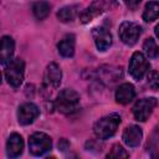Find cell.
<instances>
[{
    "instance_id": "obj_1",
    "label": "cell",
    "mask_w": 159,
    "mask_h": 159,
    "mask_svg": "<svg viewBox=\"0 0 159 159\" xmlns=\"http://www.w3.org/2000/svg\"><path fill=\"white\" fill-rule=\"evenodd\" d=\"M55 108L63 114H72L80 108V96L76 91L65 88L55 99Z\"/></svg>"
},
{
    "instance_id": "obj_2",
    "label": "cell",
    "mask_w": 159,
    "mask_h": 159,
    "mask_svg": "<svg viewBox=\"0 0 159 159\" xmlns=\"http://www.w3.org/2000/svg\"><path fill=\"white\" fill-rule=\"evenodd\" d=\"M119 123H120V116L119 114H117V113L108 114V116L98 119L94 123V127H93L94 135L102 140L108 139L112 135H114V133L118 129Z\"/></svg>"
},
{
    "instance_id": "obj_3",
    "label": "cell",
    "mask_w": 159,
    "mask_h": 159,
    "mask_svg": "<svg viewBox=\"0 0 159 159\" xmlns=\"http://www.w3.org/2000/svg\"><path fill=\"white\" fill-rule=\"evenodd\" d=\"M24 72H25V62L20 57L12 58L5 67V78L11 87L17 88L21 86L24 81Z\"/></svg>"
},
{
    "instance_id": "obj_4",
    "label": "cell",
    "mask_w": 159,
    "mask_h": 159,
    "mask_svg": "<svg viewBox=\"0 0 159 159\" xmlns=\"http://www.w3.org/2000/svg\"><path fill=\"white\" fill-rule=\"evenodd\" d=\"M118 4L116 0H94L86 10H83V12L80 16V20L86 24L89 22L91 20H93L96 16L103 14L104 11L112 10L113 7H116Z\"/></svg>"
},
{
    "instance_id": "obj_5",
    "label": "cell",
    "mask_w": 159,
    "mask_h": 159,
    "mask_svg": "<svg viewBox=\"0 0 159 159\" xmlns=\"http://www.w3.org/2000/svg\"><path fill=\"white\" fill-rule=\"evenodd\" d=\"M52 147V140L50 135L42 132H36L30 135L29 138V149L31 154L40 157L43 155L46 152H48Z\"/></svg>"
},
{
    "instance_id": "obj_6",
    "label": "cell",
    "mask_w": 159,
    "mask_h": 159,
    "mask_svg": "<svg viewBox=\"0 0 159 159\" xmlns=\"http://www.w3.org/2000/svg\"><path fill=\"white\" fill-rule=\"evenodd\" d=\"M157 104H158V101L154 97H147V98H142L137 101V103L133 107L134 118L139 122H145L153 113Z\"/></svg>"
},
{
    "instance_id": "obj_7",
    "label": "cell",
    "mask_w": 159,
    "mask_h": 159,
    "mask_svg": "<svg viewBox=\"0 0 159 159\" xmlns=\"http://www.w3.org/2000/svg\"><path fill=\"white\" fill-rule=\"evenodd\" d=\"M118 35L123 43L128 46H133L137 43L140 36V26L132 21H124L119 26Z\"/></svg>"
},
{
    "instance_id": "obj_8",
    "label": "cell",
    "mask_w": 159,
    "mask_h": 159,
    "mask_svg": "<svg viewBox=\"0 0 159 159\" xmlns=\"http://www.w3.org/2000/svg\"><path fill=\"white\" fill-rule=\"evenodd\" d=\"M149 70V62L147 61V57L142 52H134L129 60V73L130 76L139 81L144 77V75Z\"/></svg>"
},
{
    "instance_id": "obj_9",
    "label": "cell",
    "mask_w": 159,
    "mask_h": 159,
    "mask_svg": "<svg viewBox=\"0 0 159 159\" xmlns=\"http://www.w3.org/2000/svg\"><path fill=\"white\" fill-rule=\"evenodd\" d=\"M61 78H62V72L60 66L55 62L48 63L43 75V88L47 89L48 92L56 89L61 83Z\"/></svg>"
},
{
    "instance_id": "obj_10",
    "label": "cell",
    "mask_w": 159,
    "mask_h": 159,
    "mask_svg": "<svg viewBox=\"0 0 159 159\" xmlns=\"http://www.w3.org/2000/svg\"><path fill=\"white\" fill-rule=\"evenodd\" d=\"M40 114V109L35 103L27 102L19 107L17 109V120L22 125L31 124Z\"/></svg>"
},
{
    "instance_id": "obj_11",
    "label": "cell",
    "mask_w": 159,
    "mask_h": 159,
    "mask_svg": "<svg viewBox=\"0 0 159 159\" xmlns=\"http://www.w3.org/2000/svg\"><path fill=\"white\" fill-rule=\"evenodd\" d=\"M96 46L99 51H106L111 43H112V35L108 31V29H106L104 26H99V27H94L92 31Z\"/></svg>"
},
{
    "instance_id": "obj_12",
    "label": "cell",
    "mask_w": 159,
    "mask_h": 159,
    "mask_svg": "<svg viewBox=\"0 0 159 159\" xmlns=\"http://www.w3.org/2000/svg\"><path fill=\"white\" fill-rule=\"evenodd\" d=\"M142 138L143 132L138 125H129L123 132V142L130 148L138 147L142 142Z\"/></svg>"
},
{
    "instance_id": "obj_13",
    "label": "cell",
    "mask_w": 159,
    "mask_h": 159,
    "mask_svg": "<svg viewBox=\"0 0 159 159\" xmlns=\"http://www.w3.org/2000/svg\"><path fill=\"white\" fill-rule=\"evenodd\" d=\"M24 149V140L22 137L17 133H12L7 142H6V153L10 158H16L22 153Z\"/></svg>"
},
{
    "instance_id": "obj_14",
    "label": "cell",
    "mask_w": 159,
    "mask_h": 159,
    "mask_svg": "<svg viewBox=\"0 0 159 159\" xmlns=\"http://www.w3.org/2000/svg\"><path fill=\"white\" fill-rule=\"evenodd\" d=\"M15 50V42L10 36H2L1 39V48H0V62L1 65H7L12 60Z\"/></svg>"
},
{
    "instance_id": "obj_15",
    "label": "cell",
    "mask_w": 159,
    "mask_h": 159,
    "mask_svg": "<svg viewBox=\"0 0 159 159\" xmlns=\"http://www.w3.org/2000/svg\"><path fill=\"white\" fill-rule=\"evenodd\" d=\"M135 97V89L132 83H123L116 91V101L119 104H128Z\"/></svg>"
},
{
    "instance_id": "obj_16",
    "label": "cell",
    "mask_w": 159,
    "mask_h": 159,
    "mask_svg": "<svg viewBox=\"0 0 159 159\" xmlns=\"http://www.w3.org/2000/svg\"><path fill=\"white\" fill-rule=\"evenodd\" d=\"M75 45H76L75 36L72 34L66 35L58 42V45H57V48H58L60 55L63 56V57H72L73 53H75Z\"/></svg>"
},
{
    "instance_id": "obj_17",
    "label": "cell",
    "mask_w": 159,
    "mask_h": 159,
    "mask_svg": "<svg viewBox=\"0 0 159 159\" xmlns=\"http://www.w3.org/2000/svg\"><path fill=\"white\" fill-rule=\"evenodd\" d=\"M159 17V1H149L143 11V20L149 22Z\"/></svg>"
},
{
    "instance_id": "obj_18",
    "label": "cell",
    "mask_w": 159,
    "mask_h": 159,
    "mask_svg": "<svg viewBox=\"0 0 159 159\" xmlns=\"http://www.w3.org/2000/svg\"><path fill=\"white\" fill-rule=\"evenodd\" d=\"M32 12L37 20H43L50 14V4L47 1H37L32 5Z\"/></svg>"
},
{
    "instance_id": "obj_19",
    "label": "cell",
    "mask_w": 159,
    "mask_h": 159,
    "mask_svg": "<svg viewBox=\"0 0 159 159\" xmlns=\"http://www.w3.org/2000/svg\"><path fill=\"white\" fill-rule=\"evenodd\" d=\"M77 15V6H65L60 9L57 12V17L62 22H70L72 21Z\"/></svg>"
},
{
    "instance_id": "obj_20",
    "label": "cell",
    "mask_w": 159,
    "mask_h": 159,
    "mask_svg": "<svg viewBox=\"0 0 159 159\" xmlns=\"http://www.w3.org/2000/svg\"><path fill=\"white\" fill-rule=\"evenodd\" d=\"M143 50L149 58H155L159 55V47L153 39H147L143 43Z\"/></svg>"
},
{
    "instance_id": "obj_21",
    "label": "cell",
    "mask_w": 159,
    "mask_h": 159,
    "mask_svg": "<svg viewBox=\"0 0 159 159\" xmlns=\"http://www.w3.org/2000/svg\"><path fill=\"white\" fill-rule=\"evenodd\" d=\"M128 157H129V154L119 144H114L112 147L111 152L107 154V158H128Z\"/></svg>"
},
{
    "instance_id": "obj_22",
    "label": "cell",
    "mask_w": 159,
    "mask_h": 159,
    "mask_svg": "<svg viewBox=\"0 0 159 159\" xmlns=\"http://www.w3.org/2000/svg\"><path fill=\"white\" fill-rule=\"evenodd\" d=\"M147 82H148V86L153 91H158L159 89V73L157 71L149 72L147 76Z\"/></svg>"
},
{
    "instance_id": "obj_23",
    "label": "cell",
    "mask_w": 159,
    "mask_h": 159,
    "mask_svg": "<svg viewBox=\"0 0 159 159\" xmlns=\"http://www.w3.org/2000/svg\"><path fill=\"white\" fill-rule=\"evenodd\" d=\"M58 148H60L61 150H66V149L68 148V143L66 142V139H61V140L58 142Z\"/></svg>"
},
{
    "instance_id": "obj_24",
    "label": "cell",
    "mask_w": 159,
    "mask_h": 159,
    "mask_svg": "<svg viewBox=\"0 0 159 159\" xmlns=\"http://www.w3.org/2000/svg\"><path fill=\"white\" fill-rule=\"evenodd\" d=\"M128 6H132V7H134V6H137L142 0H123Z\"/></svg>"
},
{
    "instance_id": "obj_25",
    "label": "cell",
    "mask_w": 159,
    "mask_h": 159,
    "mask_svg": "<svg viewBox=\"0 0 159 159\" xmlns=\"http://www.w3.org/2000/svg\"><path fill=\"white\" fill-rule=\"evenodd\" d=\"M155 35H157V37L159 39V24L155 26Z\"/></svg>"
}]
</instances>
